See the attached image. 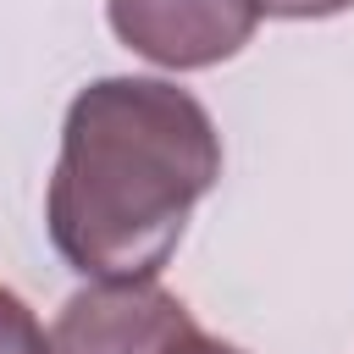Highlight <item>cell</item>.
Instances as JSON below:
<instances>
[{"label": "cell", "mask_w": 354, "mask_h": 354, "mask_svg": "<svg viewBox=\"0 0 354 354\" xmlns=\"http://www.w3.org/2000/svg\"><path fill=\"white\" fill-rule=\"evenodd\" d=\"M188 304L149 282H88L50 326V354H160L183 326Z\"/></svg>", "instance_id": "3957f363"}, {"label": "cell", "mask_w": 354, "mask_h": 354, "mask_svg": "<svg viewBox=\"0 0 354 354\" xmlns=\"http://www.w3.org/2000/svg\"><path fill=\"white\" fill-rule=\"evenodd\" d=\"M260 17H293V22H310V17H337L348 11L354 0H254Z\"/></svg>", "instance_id": "5b68a950"}, {"label": "cell", "mask_w": 354, "mask_h": 354, "mask_svg": "<svg viewBox=\"0 0 354 354\" xmlns=\"http://www.w3.org/2000/svg\"><path fill=\"white\" fill-rule=\"evenodd\" d=\"M0 354H50V337H44L39 315L11 288H0Z\"/></svg>", "instance_id": "277c9868"}, {"label": "cell", "mask_w": 354, "mask_h": 354, "mask_svg": "<svg viewBox=\"0 0 354 354\" xmlns=\"http://www.w3.org/2000/svg\"><path fill=\"white\" fill-rule=\"evenodd\" d=\"M105 17L133 55L166 72L221 66L260 28L254 0H105Z\"/></svg>", "instance_id": "7a4b0ae2"}, {"label": "cell", "mask_w": 354, "mask_h": 354, "mask_svg": "<svg viewBox=\"0 0 354 354\" xmlns=\"http://www.w3.org/2000/svg\"><path fill=\"white\" fill-rule=\"evenodd\" d=\"M160 354H243V348H232V343H221V337H210V332H199V326L188 321Z\"/></svg>", "instance_id": "8992f818"}, {"label": "cell", "mask_w": 354, "mask_h": 354, "mask_svg": "<svg viewBox=\"0 0 354 354\" xmlns=\"http://www.w3.org/2000/svg\"><path fill=\"white\" fill-rule=\"evenodd\" d=\"M216 183L221 133L188 88L166 77H100L77 88L61 122L44 194L50 243L88 282H149Z\"/></svg>", "instance_id": "6da1fadb"}]
</instances>
